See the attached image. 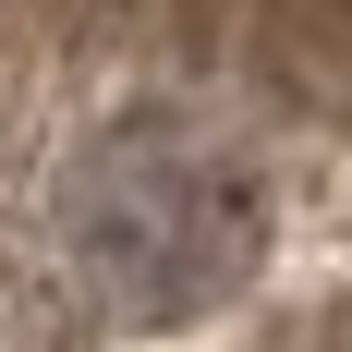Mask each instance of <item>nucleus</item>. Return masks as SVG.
<instances>
[{"label": "nucleus", "instance_id": "1", "mask_svg": "<svg viewBox=\"0 0 352 352\" xmlns=\"http://www.w3.org/2000/svg\"><path fill=\"white\" fill-rule=\"evenodd\" d=\"M36 170V280L85 328H182L267 267V170L219 98H122Z\"/></svg>", "mask_w": 352, "mask_h": 352}]
</instances>
